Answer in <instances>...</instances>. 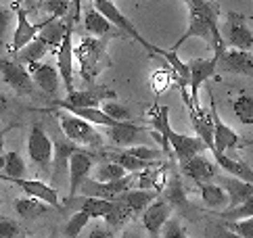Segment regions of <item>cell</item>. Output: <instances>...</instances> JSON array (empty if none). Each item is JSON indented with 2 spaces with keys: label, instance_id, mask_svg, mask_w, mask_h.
Segmentation results:
<instances>
[{
  "label": "cell",
  "instance_id": "1",
  "mask_svg": "<svg viewBox=\"0 0 253 238\" xmlns=\"http://www.w3.org/2000/svg\"><path fill=\"white\" fill-rule=\"evenodd\" d=\"M188 4V23L186 30L180 38L171 44V52H178V48L182 46L186 40L191 38H201L213 48V57H220L226 50L224 36L220 34V6L218 2L211 0H186Z\"/></svg>",
  "mask_w": 253,
  "mask_h": 238
},
{
  "label": "cell",
  "instance_id": "2",
  "mask_svg": "<svg viewBox=\"0 0 253 238\" xmlns=\"http://www.w3.org/2000/svg\"><path fill=\"white\" fill-rule=\"evenodd\" d=\"M109 40L111 38H92V36H86L74 48V59L78 61V73L86 84L94 81L111 65V57L107 52Z\"/></svg>",
  "mask_w": 253,
  "mask_h": 238
},
{
  "label": "cell",
  "instance_id": "3",
  "mask_svg": "<svg viewBox=\"0 0 253 238\" xmlns=\"http://www.w3.org/2000/svg\"><path fill=\"white\" fill-rule=\"evenodd\" d=\"M59 123H61V130L65 134V138L69 142H74L76 146H90V149H98V146H103L105 142V136L101 132L94 130L92 123L84 121V119H80L78 115L69 113V111H55Z\"/></svg>",
  "mask_w": 253,
  "mask_h": 238
},
{
  "label": "cell",
  "instance_id": "4",
  "mask_svg": "<svg viewBox=\"0 0 253 238\" xmlns=\"http://www.w3.org/2000/svg\"><path fill=\"white\" fill-rule=\"evenodd\" d=\"M28 157L36 167L44 173H52V157H55V142L40 123H34L28 134Z\"/></svg>",
  "mask_w": 253,
  "mask_h": 238
},
{
  "label": "cell",
  "instance_id": "5",
  "mask_svg": "<svg viewBox=\"0 0 253 238\" xmlns=\"http://www.w3.org/2000/svg\"><path fill=\"white\" fill-rule=\"evenodd\" d=\"M92 4H94V8L101 15H105L107 19H109V23H113L115 27H120V30L124 32V34H128L132 40H136L140 46H144L151 54H159L161 57V52H164V48L161 46H155V44H151L149 40H144L142 36H140V32L136 30V27L132 25V21L126 17L120 8H117L115 4H113V0H92Z\"/></svg>",
  "mask_w": 253,
  "mask_h": 238
},
{
  "label": "cell",
  "instance_id": "6",
  "mask_svg": "<svg viewBox=\"0 0 253 238\" xmlns=\"http://www.w3.org/2000/svg\"><path fill=\"white\" fill-rule=\"evenodd\" d=\"M136 180L134 173H128L126 178L122 180H115V182H98L94 178H86L80 186V195L90 197V198H105V200H115L120 198L124 192H128L132 182Z\"/></svg>",
  "mask_w": 253,
  "mask_h": 238
},
{
  "label": "cell",
  "instance_id": "7",
  "mask_svg": "<svg viewBox=\"0 0 253 238\" xmlns=\"http://www.w3.org/2000/svg\"><path fill=\"white\" fill-rule=\"evenodd\" d=\"M74 19L67 21V27H65V36L61 40V46L57 50V71H59V78L65 86L67 94L74 92Z\"/></svg>",
  "mask_w": 253,
  "mask_h": 238
},
{
  "label": "cell",
  "instance_id": "8",
  "mask_svg": "<svg viewBox=\"0 0 253 238\" xmlns=\"http://www.w3.org/2000/svg\"><path fill=\"white\" fill-rule=\"evenodd\" d=\"M0 76L6 86H11L17 94H25L32 96L34 94V79L30 76V71L25 65H21L19 61H11V59H0Z\"/></svg>",
  "mask_w": 253,
  "mask_h": 238
},
{
  "label": "cell",
  "instance_id": "9",
  "mask_svg": "<svg viewBox=\"0 0 253 238\" xmlns=\"http://www.w3.org/2000/svg\"><path fill=\"white\" fill-rule=\"evenodd\" d=\"M96 161V155L78 149L74 155L69 157V165H67V178H69V200H74L80 195V186L82 182L88 178V173L92 171Z\"/></svg>",
  "mask_w": 253,
  "mask_h": 238
},
{
  "label": "cell",
  "instance_id": "10",
  "mask_svg": "<svg viewBox=\"0 0 253 238\" xmlns=\"http://www.w3.org/2000/svg\"><path fill=\"white\" fill-rule=\"evenodd\" d=\"M226 48L237 50H249L253 48V32L247 25L245 15L241 13H228V23H226Z\"/></svg>",
  "mask_w": 253,
  "mask_h": 238
},
{
  "label": "cell",
  "instance_id": "11",
  "mask_svg": "<svg viewBox=\"0 0 253 238\" xmlns=\"http://www.w3.org/2000/svg\"><path fill=\"white\" fill-rule=\"evenodd\" d=\"M171 207L169 200L166 197H157L153 203L142 211V226L153 238H161V232H164L166 224L171 219Z\"/></svg>",
  "mask_w": 253,
  "mask_h": 238
},
{
  "label": "cell",
  "instance_id": "12",
  "mask_svg": "<svg viewBox=\"0 0 253 238\" xmlns=\"http://www.w3.org/2000/svg\"><path fill=\"white\" fill-rule=\"evenodd\" d=\"M188 71H191V84H188V92H191V105L186 109H197L199 105V88L210 78H213V73L218 71V57L211 59H193L188 63Z\"/></svg>",
  "mask_w": 253,
  "mask_h": 238
},
{
  "label": "cell",
  "instance_id": "13",
  "mask_svg": "<svg viewBox=\"0 0 253 238\" xmlns=\"http://www.w3.org/2000/svg\"><path fill=\"white\" fill-rule=\"evenodd\" d=\"M115 90L94 88V90H74L63 100H59L57 107H80V109H101L105 100H115Z\"/></svg>",
  "mask_w": 253,
  "mask_h": 238
},
{
  "label": "cell",
  "instance_id": "14",
  "mask_svg": "<svg viewBox=\"0 0 253 238\" xmlns=\"http://www.w3.org/2000/svg\"><path fill=\"white\" fill-rule=\"evenodd\" d=\"M15 15H17V27H15V34H13V42L8 50L13 54H17L21 48H25L32 40L38 38V34L44 30V25H46V19L40 21V23H32L28 19V11H25L23 6L15 8Z\"/></svg>",
  "mask_w": 253,
  "mask_h": 238
},
{
  "label": "cell",
  "instance_id": "15",
  "mask_svg": "<svg viewBox=\"0 0 253 238\" xmlns=\"http://www.w3.org/2000/svg\"><path fill=\"white\" fill-rule=\"evenodd\" d=\"M210 111H211V119H213V151L211 153H226L230 149H237L241 144V136L232 130L230 125H226L222 121V117L218 113V107H215V98L210 92Z\"/></svg>",
  "mask_w": 253,
  "mask_h": 238
},
{
  "label": "cell",
  "instance_id": "16",
  "mask_svg": "<svg viewBox=\"0 0 253 238\" xmlns=\"http://www.w3.org/2000/svg\"><path fill=\"white\" fill-rule=\"evenodd\" d=\"M218 69L222 73H237V76L253 78V54L249 50L226 48L218 57Z\"/></svg>",
  "mask_w": 253,
  "mask_h": 238
},
{
  "label": "cell",
  "instance_id": "17",
  "mask_svg": "<svg viewBox=\"0 0 253 238\" xmlns=\"http://www.w3.org/2000/svg\"><path fill=\"white\" fill-rule=\"evenodd\" d=\"M2 182H11L17 188L25 192V197H34L38 200H44L50 207H59V190L55 186L46 184L42 180H28V178H6Z\"/></svg>",
  "mask_w": 253,
  "mask_h": 238
},
{
  "label": "cell",
  "instance_id": "18",
  "mask_svg": "<svg viewBox=\"0 0 253 238\" xmlns=\"http://www.w3.org/2000/svg\"><path fill=\"white\" fill-rule=\"evenodd\" d=\"M28 71L34 79V86L42 90L44 94H50L55 96L59 92V84H61V78H59V71L55 65H50V63H32L28 65Z\"/></svg>",
  "mask_w": 253,
  "mask_h": 238
},
{
  "label": "cell",
  "instance_id": "19",
  "mask_svg": "<svg viewBox=\"0 0 253 238\" xmlns=\"http://www.w3.org/2000/svg\"><path fill=\"white\" fill-rule=\"evenodd\" d=\"M180 169H182L184 176H188L193 182L197 184H207V182H211V178L218 176V165H215V161L207 159L205 155H195L188 161L180 163Z\"/></svg>",
  "mask_w": 253,
  "mask_h": 238
},
{
  "label": "cell",
  "instance_id": "20",
  "mask_svg": "<svg viewBox=\"0 0 253 238\" xmlns=\"http://www.w3.org/2000/svg\"><path fill=\"white\" fill-rule=\"evenodd\" d=\"M144 125H136L130 121H120L113 127H107V138L111 140V144L120 146V149H130V146H136L138 136L144 134Z\"/></svg>",
  "mask_w": 253,
  "mask_h": 238
},
{
  "label": "cell",
  "instance_id": "21",
  "mask_svg": "<svg viewBox=\"0 0 253 238\" xmlns=\"http://www.w3.org/2000/svg\"><path fill=\"white\" fill-rule=\"evenodd\" d=\"M188 117H191V125L195 130V136L201 138L207 146V151H213V119L211 111L203 107L188 109Z\"/></svg>",
  "mask_w": 253,
  "mask_h": 238
},
{
  "label": "cell",
  "instance_id": "22",
  "mask_svg": "<svg viewBox=\"0 0 253 238\" xmlns=\"http://www.w3.org/2000/svg\"><path fill=\"white\" fill-rule=\"evenodd\" d=\"M220 186L226 190V195H228V207H237V205L245 203L247 198L253 197V184H249V182H245V180L224 176Z\"/></svg>",
  "mask_w": 253,
  "mask_h": 238
},
{
  "label": "cell",
  "instance_id": "23",
  "mask_svg": "<svg viewBox=\"0 0 253 238\" xmlns=\"http://www.w3.org/2000/svg\"><path fill=\"white\" fill-rule=\"evenodd\" d=\"M211 155H213V159H215V165H218L222 171H226L232 178L245 180V182H249V184H253V169L247 165L245 161L226 157V153H211Z\"/></svg>",
  "mask_w": 253,
  "mask_h": 238
},
{
  "label": "cell",
  "instance_id": "24",
  "mask_svg": "<svg viewBox=\"0 0 253 238\" xmlns=\"http://www.w3.org/2000/svg\"><path fill=\"white\" fill-rule=\"evenodd\" d=\"M80 146H76L74 142L65 140H57L55 142V157H52V180L59 182L63 176L67 173V165H69V157L74 155Z\"/></svg>",
  "mask_w": 253,
  "mask_h": 238
},
{
  "label": "cell",
  "instance_id": "25",
  "mask_svg": "<svg viewBox=\"0 0 253 238\" xmlns=\"http://www.w3.org/2000/svg\"><path fill=\"white\" fill-rule=\"evenodd\" d=\"M166 178H168V165L161 163L157 167H149V169L136 173V186H138V190L159 192L161 188H166Z\"/></svg>",
  "mask_w": 253,
  "mask_h": 238
},
{
  "label": "cell",
  "instance_id": "26",
  "mask_svg": "<svg viewBox=\"0 0 253 238\" xmlns=\"http://www.w3.org/2000/svg\"><path fill=\"white\" fill-rule=\"evenodd\" d=\"M84 27L88 36H92V38H109V34L115 32V25L109 23V19L98 13L96 8H90L84 15Z\"/></svg>",
  "mask_w": 253,
  "mask_h": 238
},
{
  "label": "cell",
  "instance_id": "27",
  "mask_svg": "<svg viewBox=\"0 0 253 238\" xmlns=\"http://www.w3.org/2000/svg\"><path fill=\"white\" fill-rule=\"evenodd\" d=\"M107 157H109V161L117 163V165H122L128 173H136V171H144L149 167L161 165L159 161H142V159L132 157L128 151H111V153H107Z\"/></svg>",
  "mask_w": 253,
  "mask_h": 238
},
{
  "label": "cell",
  "instance_id": "28",
  "mask_svg": "<svg viewBox=\"0 0 253 238\" xmlns=\"http://www.w3.org/2000/svg\"><path fill=\"white\" fill-rule=\"evenodd\" d=\"M157 197H159V192H155V190H128V192H124V195L120 197V200L128 205V209H130L134 215H136V213L142 215V211Z\"/></svg>",
  "mask_w": 253,
  "mask_h": 238
},
{
  "label": "cell",
  "instance_id": "29",
  "mask_svg": "<svg viewBox=\"0 0 253 238\" xmlns=\"http://www.w3.org/2000/svg\"><path fill=\"white\" fill-rule=\"evenodd\" d=\"M115 205H117V198L115 200H105V198L84 197L82 200H80V209L86 211L92 219H107L115 211Z\"/></svg>",
  "mask_w": 253,
  "mask_h": 238
},
{
  "label": "cell",
  "instance_id": "30",
  "mask_svg": "<svg viewBox=\"0 0 253 238\" xmlns=\"http://www.w3.org/2000/svg\"><path fill=\"white\" fill-rule=\"evenodd\" d=\"M13 205H15V211L23 219H28V222L38 219L42 213H46V209H48V205L44 203V200H38L34 197H19V198H15Z\"/></svg>",
  "mask_w": 253,
  "mask_h": 238
},
{
  "label": "cell",
  "instance_id": "31",
  "mask_svg": "<svg viewBox=\"0 0 253 238\" xmlns=\"http://www.w3.org/2000/svg\"><path fill=\"white\" fill-rule=\"evenodd\" d=\"M65 27H67V21L61 23V19H52V17H48L46 25H44V30L38 34V38L44 44H46L48 48L59 50L61 40H63V36H65Z\"/></svg>",
  "mask_w": 253,
  "mask_h": 238
},
{
  "label": "cell",
  "instance_id": "32",
  "mask_svg": "<svg viewBox=\"0 0 253 238\" xmlns=\"http://www.w3.org/2000/svg\"><path fill=\"white\" fill-rule=\"evenodd\" d=\"M199 190H201V200L207 207H211V209L228 207V195H226V190L220 184L207 182V184H199Z\"/></svg>",
  "mask_w": 253,
  "mask_h": 238
},
{
  "label": "cell",
  "instance_id": "33",
  "mask_svg": "<svg viewBox=\"0 0 253 238\" xmlns=\"http://www.w3.org/2000/svg\"><path fill=\"white\" fill-rule=\"evenodd\" d=\"M48 50H50V48L46 46V44H44L40 38H36V40H32L25 48H21L19 52L15 54V61H19L21 65L28 67V65H32V63H42Z\"/></svg>",
  "mask_w": 253,
  "mask_h": 238
},
{
  "label": "cell",
  "instance_id": "34",
  "mask_svg": "<svg viewBox=\"0 0 253 238\" xmlns=\"http://www.w3.org/2000/svg\"><path fill=\"white\" fill-rule=\"evenodd\" d=\"M28 176V165L19 153H6L4 155V167L2 173H0V180H6V178H25Z\"/></svg>",
  "mask_w": 253,
  "mask_h": 238
},
{
  "label": "cell",
  "instance_id": "35",
  "mask_svg": "<svg viewBox=\"0 0 253 238\" xmlns=\"http://www.w3.org/2000/svg\"><path fill=\"white\" fill-rule=\"evenodd\" d=\"M232 111L243 125H253V96L251 94L237 96L232 100Z\"/></svg>",
  "mask_w": 253,
  "mask_h": 238
},
{
  "label": "cell",
  "instance_id": "36",
  "mask_svg": "<svg viewBox=\"0 0 253 238\" xmlns=\"http://www.w3.org/2000/svg\"><path fill=\"white\" fill-rule=\"evenodd\" d=\"M128 176V171H126L122 165H117L113 161H103L96 165V173H94V180L98 182H115V180H122Z\"/></svg>",
  "mask_w": 253,
  "mask_h": 238
},
{
  "label": "cell",
  "instance_id": "37",
  "mask_svg": "<svg viewBox=\"0 0 253 238\" xmlns=\"http://www.w3.org/2000/svg\"><path fill=\"white\" fill-rule=\"evenodd\" d=\"M164 197L169 200L171 207H184V205H186V195H184L182 182H180V178L176 176V173L168 180V184H166V195H164Z\"/></svg>",
  "mask_w": 253,
  "mask_h": 238
},
{
  "label": "cell",
  "instance_id": "38",
  "mask_svg": "<svg viewBox=\"0 0 253 238\" xmlns=\"http://www.w3.org/2000/svg\"><path fill=\"white\" fill-rule=\"evenodd\" d=\"M220 217L224 222H239V219H247L253 217V197L247 198L245 203H241L237 207H228V209H222Z\"/></svg>",
  "mask_w": 253,
  "mask_h": 238
},
{
  "label": "cell",
  "instance_id": "39",
  "mask_svg": "<svg viewBox=\"0 0 253 238\" xmlns=\"http://www.w3.org/2000/svg\"><path fill=\"white\" fill-rule=\"evenodd\" d=\"M90 217L86 211H82V209H80V211H76L74 215H71V219L67 222V226H65V238H78L80 234H82V230L84 228L90 224Z\"/></svg>",
  "mask_w": 253,
  "mask_h": 238
},
{
  "label": "cell",
  "instance_id": "40",
  "mask_svg": "<svg viewBox=\"0 0 253 238\" xmlns=\"http://www.w3.org/2000/svg\"><path fill=\"white\" fill-rule=\"evenodd\" d=\"M40 6L48 13V17H52V19H63V17L71 11L74 4H71V0H42Z\"/></svg>",
  "mask_w": 253,
  "mask_h": 238
},
{
  "label": "cell",
  "instance_id": "41",
  "mask_svg": "<svg viewBox=\"0 0 253 238\" xmlns=\"http://www.w3.org/2000/svg\"><path fill=\"white\" fill-rule=\"evenodd\" d=\"M171 79H174V71H171L169 65H168L166 69L153 71V76H151V86H153V90H155V94H164L166 90L169 88Z\"/></svg>",
  "mask_w": 253,
  "mask_h": 238
},
{
  "label": "cell",
  "instance_id": "42",
  "mask_svg": "<svg viewBox=\"0 0 253 238\" xmlns=\"http://www.w3.org/2000/svg\"><path fill=\"white\" fill-rule=\"evenodd\" d=\"M101 109H103L105 115H109L113 119V121H128L130 119V109L120 105L117 100H105L101 105Z\"/></svg>",
  "mask_w": 253,
  "mask_h": 238
},
{
  "label": "cell",
  "instance_id": "43",
  "mask_svg": "<svg viewBox=\"0 0 253 238\" xmlns=\"http://www.w3.org/2000/svg\"><path fill=\"white\" fill-rule=\"evenodd\" d=\"M222 226L241 238H253V217L239 219V222H224Z\"/></svg>",
  "mask_w": 253,
  "mask_h": 238
},
{
  "label": "cell",
  "instance_id": "44",
  "mask_svg": "<svg viewBox=\"0 0 253 238\" xmlns=\"http://www.w3.org/2000/svg\"><path fill=\"white\" fill-rule=\"evenodd\" d=\"M124 151H128L132 157L142 159V161H159L161 157H166L161 151H155V149H151V146H144V144L130 146V149H124Z\"/></svg>",
  "mask_w": 253,
  "mask_h": 238
},
{
  "label": "cell",
  "instance_id": "45",
  "mask_svg": "<svg viewBox=\"0 0 253 238\" xmlns=\"http://www.w3.org/2000/svg\"><path fill=\"white\" fill-rule=\"evenodd\" d=\"M21 236V226L15 219L0 217V238H19Z\"/></svg>",
  "mask_w": 253,
  "mask_h": 238
},
{
  "label": "cell",
  "instance_id": "46",
  "mask_svg": "<svg viewBox=\"0 0 253 238\" xmlns=\"http://www.w3.org/2000/svg\"><path fill=\"white\" fill-rule=\"evenodd\" d=\"M161 238H191V236L186 234L184 226L180 224L178 219H169L164 228V232H161Z\"/></svg>",
  "mask_w": 253,
  "mask_h": 238
},
{
  "label": "cell",
  "instance_id": "47",
  "mask_svg": "<svg viewBox=\"0 0 253 238\" xmlns=\"http://www.w3.org/2000/svg\"><path fill=\"white\" fill-rule=\"evenodd\" d=\"M11 17H13V8H6V6L0 4V42H2L4 34H6V30H8Z\"/></svg>",
  "mask_w": 253,
  "mask_h": 238
},
{
  "label": "cell",
  "instance_id": "48",
  "mask_svg": "<svg viewBox=\"0 0 253 238\" xmlns=\"http://www.w3.org/2000/svg\"><path fill=\"white\" fill-rule=\"evenodd\" d=\"M86 238H111V232L107 230V228H103V226H96V228H92V230L88 232Z\"/></svg>",
  "mask_w": 253,
  "mask_h": 238
},
{
  "label": "cell",
  "instance_id": "49",
  "mask_svg": "<svg viewBox=\"0 0 253 238\" xmlns=\"http://www.w3.org/2000/svg\"><path fill=\"white\" fill-rule=\"evenodd\" d=\"M218 238H241V236H237L234 232H230V230H226L224 226H220L218 228Z\"/></svg>",
  "mask_w": 253,
  "mask_h": 238
},
{
  "label": "cell",
  "instance_id": "50",
  "mask_svg": "<svg viewBox=\"0 0 253 238\" xmlns=\"http://www.w3.org/2000/svg\"><path fill=\"white\" fill-rule=\"evenodd\" d=\"M6 109H8V98L4 94H0V115H2Z\"/></svg>",
  "mask_w": 253,
  "mask_h": 238
},
{
  "label": "cell",
  "instance_id": "51",
  "mask_svg": "<svg viewBox=\"0 0 253 238\" xmlns=\"http://www.w3.org/2000/svg\"><path fill=\"white\" fill-rule=\"evenodd\" d=\"M122 238H142V236H140L136 230H128V232H124V236H122Z\"/></svg>",
  "mask_w": 253,
  "mask_h": 238
},
{
  "label": "cell",
  "instance_id": "52",
  "mask_svg": "<svg viewBox=\"0 0 253 238\" xmlns=\"http://www.w3.org/2000/svg\"><path fill=\"white\" fill-rule=\"evenodd\" d=\"M4 134L6 130H0V153H2V146H4Z\"/></svg>",
  "mask_w": 253,
  "mask_h": 238
}]
</instances>
